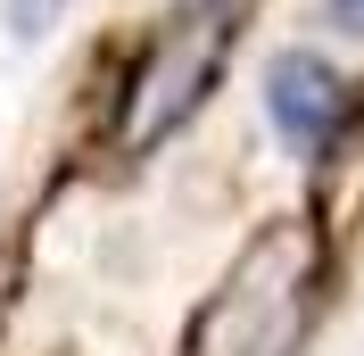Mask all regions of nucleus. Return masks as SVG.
<instances>
[{
    "instance_id": "nucleus-1",
    "label": "nucleus",
    "mask_w": 364,
    "mask_h": 356,
    "mask_svg": "<svg viewBox=\"0 0 364 356\" xmlns=\"http://www.w3.org/2000/svg\"><path fill=\"white\" fill-rule=\"evenodd\" d=\"M265 116H273V133L290 141L298 157H323L331 141H340L348 125V83L331 58H315V50H282L265 67Z\"/></svg>"
},
{
    "instance_id": "nucleus-2",
    "label": "nucleus",
    "mask_w": 364,
    "mask_h": 356,
    "mask_svg": "<svg viewBox=\"0 0 364 356\" xmlns=\"http://www.w3.org/2000/svg\"><path fill=\"white\" fill-rule=\"evenodd\" d=\"M323 9H331V17L348 25V33H364V0H323Z\"/></svg>"
}]
</instances>
